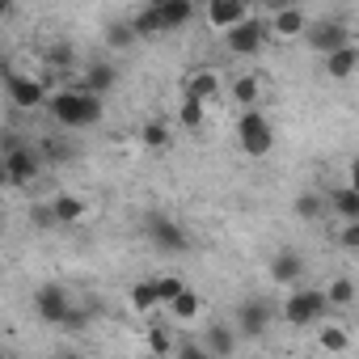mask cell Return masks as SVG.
Here are the masks:
<instances>
[{
	"label": "cell",
	"mask_w": 359,
	"mask_h": 359,
	"mask_svg": "<svg viewBox=\"0 0 359 359\" xmlns=\"http://www.w3.org/2000/svg\"><path fill=\"white\" fill-rule=\"evenodd\" d=\"M47 110H51V118H55L60 127L81 131V127H93V123L102 118V97H93V93H85V89H64V93H51Z\"/></svg>",
	"instance_id": "1"
},
{
	"label": "cell",
	"mask_w": 359,
	"mask_h": 359,
	"mask_svg": "<svg viewBox=\"0 0 359 359\" xmlns=\"http://www.w3.org/2000/svg\"><path fill=\"white\" fill-rule=\"evenodd\" d=\"M237 144H241V152L245 156H266L271 148H275V123L262 114V110H245L241 118H237Z\"/></svg>",
	"instance_id": "2"
},
{
	"label": "cell",
	"mask_w": 359,
	"mask_h": 359,
	"mask_svg": "<svg viewBox=\"0 0 359 359\" xmlns=\"http://www.w3.org/2000/svg\"><path fill=\"white\" fill-rule=\"evenodd\" d=\"M325 309H330V300H325V292H317V287H296V292L283 300V317H287L292 325H313L317 317H325Z\"/></svg>",
	"instance_id": "3"
},
{
	"label": "cell",
	"mask_w": 359,
	"mask_h": 359,
	"mask_svg": "<svg viewBox=\"0 0 359 359\" xmlns=\"http://www.w3.org/2000/svg\"><path fill=\"white\" fill-rule=\"evenodd\" d=\"M144 233H148V241L161 250V254H187L191 250V237H187V229L177 224V220H169V216H148V224H144Z\"/></svg>",
	"instance_id": "4"
},
{
	"label": "cell",
	"mask_w": 359,
	"mask_h": 359,
	"mask_svg": "<svg viewBox=\"0 0 359 359\" xmlns=\"http://www.w3.org/2000/svg\"><path fill=\"white\" fill-rule=\"evenodd\" d=\"M72 296H68V287H60V283H43L39 292H34V313L47 321V325H64L68 317H72Z\"/></svg>",
	"instance_id": "5"
},
{
	"label": "cell",
	"mask_w": 359,
	"mask_h": 359,
	"mask_svg": "<svg viewBox=\"0 0 359 359\" xmlns=\"http://www.w3.org/2000/svg\"><path fill=\"white\" fill-rule=\"evenodd\" d=\"M304 43H309L313 51H321V55H334V51L351 47V30H346V22H338V18H321V22L309 26Z\"/></svg>",
	"instance_id": "6"
},
{
	"label": "cell",
	"mask_w": 359,
	"mask_h": 359,
	"mask_svg": "<svg viewBox=\"0 0 359 359\" xmlns=\"http://www.w3.org/2000/svg\"><path fill=\"white\" fill-rule=\"evenodd\" d=\"M39 169H43V152H39V148L13 144V148L5 152V177H9L13 187H26V182H34V177H39Z\"/></svg>",
	"instance_id": "7"
},
{
	"label": "cell",
	"mask_w": 359,
	"mask_h": 359,
	"mask_svg": "<svg viewBox=\"0 0 359 359\" xmlns=\"http://www.w3.org/2000/svg\"><path fill=\"white\" fill-rule=\"evenodd\" d=\"M5 93H9V102H13L18 110H34V106H47V102H51L47 85L34 81V76H22V72H9V76H5Z\"/></svg>",
	"instance_id": "8"
},
{
	"label": "cell",
	"mask_w": 359,
	"mask_h": 359,
	"mask_svg": "<svg viewBox=\"0 0 359 359\" xmlns=\"http://www.w3.org/2000/svg\"><path fill=\"white\" fill-rule=\"evenodd\" d=\"M233 330H237L241 338H262V334L271 330V304H266L262 296L241 300V304H237V321H233Z\"/></svg>",
	"instance_id": "9"
},
{
	"label": "cell",
	"mask_w": 359,
	"mask_h": 359,
	"mask_svg": "<svg viewBox=\"0 0 359 359\" xmlns=\"http://www.w3.org/2000/svg\"><path fill=\"white\" fill-rule=\"evenodd\" d=\"M203 22H208L216 34H224V39H229L237 26H245V22H250V9L241 5V0H212V5L203 9Z\"/></svg>",
	"instance_id": "10"
},
{
	"label": "cell",
	"mask_w": 359,
	"mask_h": 359,
	"mask_svg": "<svg viewBox=\"0 0 359 359\" xmlns=\"http://www.w3.org/2000/svg\"><path fill=\"white\" fill-rule=\"evenodd\" d=\"M271 34H279V39H300V34H309V13L300 9V5H275L271 9Z\"/></svg>",
	"instance_id": "11"
},
{
	"label": "cell",
	"mask_w": 359,
	"mask_h": 359,
	"mask_svg": "<svg viewBox=\"0 0 359 359\" xmlns=\"http://www.w3.org/2000/svg\"><path fill=\"white\" fill-rule=\"evenodd\" d=\"M266 39H271V26H266V22H258V18H250V22H245V26H237L224 43H229V51H233V55H258Z\"/></svg>",
	"instance_id": "12"
},
{
	"label": "cell",
	"mask_w": 359,
	"mask_h": 359,
	"mask_svg": "<svg viewBox=\"0 0 359 359\" xmlns=\"http://www.w3.org/2000/svg\"><path fill=\"white\" fill-rule=\"evenodd\" d=\"M304 271H309V262H304L300 250H279V254L271 258V279H275V283H300Z\"/></svg>",
	"instance_id": "13"
},
{
	"label": "cell",
	"mask_w": 359,
	"mask_h": 359,
	"mask_svg": "<svg viewBox=\"0 0 359 359\" xmlns=\"http://www.w3.org/2000/svg\"><path fill=\"white\" fill-rule=\"evenodd\" d=\"M237 342H241V334H237L233 325H224V321L208 325V334H203V346H208V355H216V359L237 355Z\"/></svg>",
	"instance_id": "14"
},
{
	"label": "cell",
	"mask_w": 359,
	"mask_h": 359,
	"mask_svg": "<svg viewBox=\"0 0 359 359\" xmlns=\"http://www.w3.org/2000/svg\"><path fill=\"white\" fill-rule=\"evenodd\" d=\"M156 9H161L165 34H169V30H182V26L195 18V5H191V0H156Z\"/></svg>",
	"instance_id": "15"
},
{
	"label": "cell",
	"mask_w": 359,
	"mask_h": 359,
	"mask_svg": "<svg viewBox=\"0 0 359 359\" xmlns=\"http://www.w3.org/2000/svg\"><path fill=\"white\" fill-rule=\"evenodd\" d=\"M114 81H118V72L110 64H89L85 68V93H93V97H106L114 89Z\"/></svg>",
	"instance_id": "16"
},
{
	"label": "cell",
	"mask_w": 359,
	"mask_h": 359,
	"mask_svg": "<svg viewBox=\"0 0 359 359\" xmlns=\"http://www.w3.org/2000/svg\"><path fill=\"white\" fill-rule=\"evenodd\" d=\"M216 89H220V81H216L212 68H199V72L187 76V97H195V102H203V106L216 97Z\"/></svg>",
	"instance_id": "17"
},
{
	"label": "cell",
	"mask_w": 359,
	"mask_h": 359,
	"mask_svg": "<svg viewBox=\"0 0 359 359\" xmlns=\"http://www.w3.org/2000/svg\"><path fill=\"white\" fill-rule=\"evenodd\" d=\"M131 26H135L140 39H156V34H165V22H161V9H156V5L135 9V13H131Z\"/></svg>",
	"instance_id": "18"
},
{
	"label": "cell",
	"mask_w": 359,
	"mask_h": 359,
	"mask_svg": "<svg viewBox=\"0 0 359 359\" xmlns=\"http://www.w3.org/2000/svg\"><path fill=\"white\" fill-rule=\"evenodd\" d=\"M359 68V47L351 43V47H342V51H334V55H325V72L334 76V81H342V76H351Z\"/></svg>",
	"instance_id": "19"
},
{
	"label": "cell",
	"mask_w": 359,
	"mask_h": 359,
	"mask_svg": "<svg viewBox=\"0 0 359 359\" xmlns=\"http://www.w3.org/2000/svg\"><path fill=\"white\" fill-rule=\"evenodd\" d=\"M102 39H106V47H110V51H127V47H135V39H140V34H135V26H131V18H127V22H110Z\"/></svg>",
	"instance_id": "20"
},
{
	"label": "cell",
	"mask_w": 359,
	"mask_h": 359,
	"mask_svg": "<svg viewBox=\"0 0 359 359\" xmlns=\"http://www.w3.org/2000/svg\"><path fill=\"white\" fill-rule=\"evenodd\" d=\"M330 208L351 224V220H359V191H351V187H338L334 195H330Z\"/></svg>",
	"instance_id": "21"
},
{
	"label": "cell",
	"mask_w": 359,
	"mask_h": 359,
	"mask_svg": "<svg viewBox=\"0 0 359 359\" xmlns=\"http://www.w3.org/2000/svg\"><path fill=\"white\" fill-rule=\"evenodd\" d=\"M131 304H135L140 313H152V309L161 304V292H156V279H140V283H131Z\"/></svg>",
	"instance_id": "22"
},
{
	"label": "cell",
	"mask_w": 359,
	"mask_h": 359,
	"mask_svg": "<svg viewBox=\"0 0 359 359\" xmlns=\"http://www.w3.org/2000/svg\"><path fill=\"white\" fill-rule=\"evenodd\" d=\"M325 300H330V309L338 304V309H346V304H355V283L346 279V275H338L330 287H325Z\"/></svg>",
	"instance_id": "23"
},
{
	"label": "cell",
	"mask_w": 359,
	"mask_h": 359,
	"mask_svg": "<svg viewBox=\"0 0 359 359\" xmlns=\"http://www.w3.org/2000/svg\"><path fill=\"white\" fill-rule=\"evenodd\" d=\"M51 208H55L60 224H72V220H81V216H85V199H76V195H60Z\"/></svg>",
	"instance_id": "24"
},
{
	"label": "cell",
	"mask_w": 359,
	"mask_h": 359,
	"mask_svg": "<svg viewBox=\"0 0 359 359\" xmlns=\"http://www.w3.org/2000/svg\"><path fill=\"white\" fill-rule=\"evenodd\" d=\"M199 304H203V300H199L195 292H182V296L169 304V313H173L177 321H195V317H199Z\"/></svg>",
	"instance_id": "25"
},
{
	"label": "cell",
	"mask_w": 359,
	"mask_h": 359,
	"mask_svg": "<svg viewBox=\"0 0 359 359\" xmlns=\"http://www.w3.org/2000/svg\"><path fill=\"white\" fill-rule=\"evenodd\" d=\"M233 97H237L245 110H258V81H254V76H237V81H233Z\"/></svg>",
	"instance_id": "26"
},
{
	"label": "cell",
	"mask_w": 359,
	"mask_h": 359,
	"mask_svg": "<svg viewBox=\"0 0 359 359\" xmlns=\"http://www.w3.org/2000/svg\"><path fill=\"white\" fill-rule=\"evenodd\" d=\"M177 123H182L187 131L203 127V102H195V97H182V106H177Z\"/></svg>",
	"instance_id": "27"
},
{
	"label": "cell",
	"mask_w": 359,
	"mask_h": 359,
	"mask_svg": "<svg viewBox=\"0 0 359 359\" xmlns=\"http://www.w3.org/2000/svg\"><path fill=\"white\" fill-rule=\"evenodd\" d=\"M156 292H161V304L169 309V304H173L177 296H182V292H187V283H182V279H177V275H161V279H156Z\"/></svg>",
	"instance_id": "28"
},
{
	"label": "cell",
	"mask_w": 359,
	"mask_h": 359,
	"mask_svg": "<svg viewBox=\"0 0 359 359\" xmlns=\"http://www.w3.org/2000/svg\"><path fill=\"white\" fill-rule=\"evenodd\" d=\"M321 212H325V199H321V195H313V191H309V195H300V199H296V216H300V220H317Z\"/></svg>",
	"instance_id": "29"
},
{
	"label": "cell",
	"mask_w": 359,
	"mask_h": 359,
	"mask_svg": "<svg viewBox=\"0 0 359 359\" xmlns=\"http://www.w3.org/2000/svg\"><path fill=\"white\" fill-rule=\"evenodd\" d=\"M30 224H34V229H55L60 216H55L51 203H34V208H30Z\"/></svg>",
	"instance_id": "30"
},
{
	"label": "cell",
	"mask_w": 359,
	"mask_h": 359,
	"mask_svg": "<svg viewBox=\"0 0 359 359\" xmlns=\"http://www.w3.org/2000/svg\"><path fill=\"white\" fill-rule=\"evenodd\" d=\"M140 140H144L148 148H165V144H169V127H165V123H148V127L140 131Z\"/></svg>",
	"instance_id": "31"
},
{
	"label": "cell",
	"mask_w": 359,
	"mask_h": 359,
	"mask_svg": "<svg viewBox=\"0 0 359 359\" xmlns=\"http://www.w3.org/2000/svg\"><path fill=\"white\" fill-rule=\"evenodd\" d=\"M346 342H351V338H346L342 325H325V330H321V346H325V351H346Z\"/></svg>",
	"instance_id": "32"
},
{
	"label": "cell",
	"mask_w": 359,
	"mask_h": 359,
	"mask_svg": "<svg viewBox=\"0 0 359 359\" xmlns=\"http://www.w3.org/2000/svg\"><path fill=\"white\" fill-rule=\"evenodd\" d=\"M173 359H212V355H208V346H203V338H199V342H182V346L173 351Z\"/></svg>",
	"instance_id": "33"
},
{
	"label": "cell",
	"mask_w": 359,
	"mask_h": 359,
	"mask_svg": "<svg viewBox=\"0 0 359 359\" xmlns=\"http://www.w3.org/2000/svg\"><path fill=\"white\" fill-rule=\"evenodd\" d=\"M338 245H342V250H359V220H351V224L338 233Z\"/></svg>",
	"instance_id": "34"
},
{
	"label": "cell",
	"mask_w": 359,
	"mask_h": 359,
	"mask_svg": "<svg viewBox=\"0 0 359 359\" xmlns=\"http://www.w3.org/2000/svg\"><path fill=\"white\" fill-rule=\"evenodd\" d=\"M85 325H89V313L85 309H72V317L64 321V330H85Z\"/></svg>",
	"instance_id": "35"
},
{
	"label": "cell",
	"mask_w": 359,
	"mask_h": 359,
	"mask_svg": "<svg viewBox=\"0 0 359 359\" xmlns=\"http://www.w3.org/2000/svg\"><path fill=\"white\" fill-rule=\"evenodd\" d=\"M148 338H152V351H156V355H165V351H169V338H165V330H152Z\"/></svg>",
	"instance_id": "36"
},
{
	"label": "cell",
	"mask_w": 359,
	"mask_h": 359,
	"mask_svg": "<svg viewBox=\"0 0 359 359\" xmlns=\"http://www.w3.org/2000/svg\"><path fill=\"white\" fill-rule=\"evenodd\" d=\"M346 187H351V191H359V156L346 165Z\"/></svg>",
	"instance_id": "37"
},
{
	"label": "cell",
	"mask_w": 359,
	"mask_h": 359,
	"mask_svg": "<svg viewBox=\"0 0 359 359\" xmlns=\"http://www.w3.org/2000/svg\"><path fill=\"white\" fill-rule=\"evenodd\" d=\"M51 64H72V47H55L51 51Z\"/></svg>",
	"instance_id": "38"
}]
</instances>
